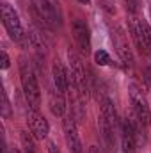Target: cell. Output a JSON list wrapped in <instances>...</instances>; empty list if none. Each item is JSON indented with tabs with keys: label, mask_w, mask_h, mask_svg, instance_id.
I'll use <instances>...</instances> for the list:
<instances>
[{
	"label": "cell",
	"mask_w": 151,
	"mask_h": 153,
	"mask_svg": "<svg viewBox=\"0 0 151 153\" xmlns=\"http://www.w3.org/2000/svg\"><path fill=\"white\" fill-rule=\"evenodd\" d=\"M73 38H75L80 52L87 55L91 52V32H89L87 23L80 18H76L73 22Z\"/></svg>",
	"instance_id": "cell-11"
},
{
	"label": "cell",
	"mask_w": 151,
	"mask_h": 153,
	"mask_svg": "<svg viewBox=\"0 0 151 153\" xmlns=\"http://www.w3.org/2000/svg\"><path fill=\"white\" fill-rule=\"evenodd\" d=\"M52 76H53V87L57 89V93L64 94L70 85V75L66 73V70L59 59H55L52 64Z\"/></svg>",
	"instance_id": "cell-12"
},
{
	"label": "cell",
	"mask_w": 151,
	"mask_h": 153,
	"mask_svg": "<svg viewBox=\"0 0 151 153\" xmlns=\"http://www.w3.org/2000/svg\"><path fill=\"white\" fill-rule=\"evenodd\" d=\"M9 64H11L9 55L2 50V52H0V68H2V70H7V68H9Z\"/></svg>",
	"instance_id": "cell-17"
},
{
	"label": "cell",
	"mask_w": 151,
	"mask_h": 153,
	"mask_svg": "<svg viewBox=\"0 0 151 153\" xmlns=\"http://www.w3.org/2000/svg\"><path fill=\"white\" fill-rule=\"evenodd\" d=\"M30 11H32L34 18L39 22V25H41L43 29L55 30V29L61 27V23H62L59 11H57L55 5H52L48 0H30Z\"/></svg>",
	"instance_id": "cell-2"
},
{
	"label": "cell",
	"mask_w": 151,
	"mask_h": 153,
	"mask_svg": "<svg viewBox=\"0 0 151 153\" xmlns=\"http://www.w3.org/2000/svg\"><path fill=\"white\" fill-rule=\"evenodd\" d=\"M25 114H27V123H29L30 134L36 139H44L50 132V126H48V121L44 119V116L39 112V109H34L32 105H27Z\"/></svg>",
	"instance_id": "cell-8"
},
{
	"label": "cell",
	"mask_w": 151,
	"mask_h": 153,
	"mask_svg": "<svg viewBox=\"0 0 151 153\" xmlns=\"http://www.w3.org/2000/svg\"><path fill=\"white\" fill-rule=\"evenodd\" d=\"M100 134L105 141V146L109 150L114 148V132H115V109H114V103L105 98L103 103H101V111H100Z\"/></svg>",
	"instance_id": "cell-4"
},
{
	"label": "cell",
	"mask_w": 151,
	"mask_h": 153,
	"mask_svg": "<svg viewBox=\"0 0 151 153\" xmlns=\"http://www.w3.org/2000/svg\"><path fill=\"white\" fill-rule=\"evenodd\" d=\"M89 153H101V152H100L98 146H91V148H89Z\"/></svg>",
	"instance_id": "cell-20"
},
{
	"label": "cell",
	"mask_w": 151,
	"mask_h": 153,
	"mask_svg": "<svg viewBox=\"0 0 151 153\" xmlns=\"http://www.w3.org/2000/svg\"><path fill=\"white\" fill-rule=\"evenodd\" d=\"M144 80H146V84L150 85V89H151V70H146V76H144Z\"/></svg>",
	"instance_id": "cell-19"
},
{
	"label": "cell",
	"mask_w": 151,
	"mask_h": 153,
	"mask_svg": "<svg viewBox=\"0 0 151 153\" xmlns=\"http://www.w3.org/2000/svg\"><path fill=\"white\" fill-rule=\"evenodd\" d=\"M21 143L25 146V152H34V139L29 132H21Z\"/></svg>",
	"instance_id": "cell-15"
},
{
	"label": "cell",
	"mask_w": 151,
	"mask_h": 153,
	"mask_svg": "<svg viewBox=\"0 0 151 153\" xmlns=\"http://www.w3.org/2000/svg\"><path fill=\"white\" fill-rule=\"evenodd\" d=\"M78 2H80V4H89L91 0H78Z\"/></svg>",
	"instance_id": "cell-21"
},
{
	"label": "cell",
	"mask_w": 151,
	"mask_h": 153,
	"mask_svg": "<svg viewBox=\"0 0 151 153\" xmlns=\"http://www.w3.org/2000/svg\"><path fill=\"white\" fill-rule=\"evenodd\" d=\"M64 94L57 93V89H53L50 93V111L53 116H64V111H66V103H64Z\"/></svg>",
	"instance_id": "cell-13"
},
{
	"label": "cell",
	"mask_w": 151,
	"mask_h": 153,
	"mask_svg": "<svg viewBox=\"0 0 151 153\" xmlns=\"http://www.w3.org/2000/svg\"><path fill=\"white\" fill-rule=\"evenodd\" d=\"M20 82H21V89H23V94L27 98V103L32 105L34 109H39V105H41L39 84L30 62L25 57L20 59Z\"/></svg>",
	"instance_id": "cell-1"
},
{
	"label": "cell",
	"mask_w": 151,
	"mask_h": 153,
	"mask_svg": "<svg viewBox=\"0 0 151 153\" xmlns=\"http://www.w3.org/2000/svg\"><path fill=\"white\" fill-rule=\"evenodd\" d=\"M25 153H36V152H25Z\"/></svg>",
	"instance_id": "cell-22"
},
{
	"label": "cell",
	"mask_w": 151,
	"mask_h": 153,
	"mask_svg": "<svg viewBox=\"0 0 151 153\" xmlns=\"http://www.w3.org/2000/svg\"><path fill=\"white\" fill-rule=\"evenodd\" d=\"M139 126H144L139 119H137V123L133 119H128V117L123 121V125H121V146H123V153H135Z\"/></svg>",
	"instance_id": "cell-7"
},
{
	"label": "cell",
	"mask_w": 151,
	"mask_h": 153,
	"mask_svg": "<svg viewBox=\"0 0 151 153\" xmlns=\"http://www.w3.org/2000/svg\"><path fill=\"white\" fill-rule=\"evenodd\" d=\"M2 22H4V27H5L7 34L11 36V39H14V41H23L25 32H23L20 16H18V13L14 11V7H11L7 2L2 4Z\"/></svg>",
	"instance_id": "cell-6"
},
{
	"label": "cell",
	"mask_w": 151,
	"mask_h": 153,
	"mask_svg": "<svg viewBox=\"0 0 151 153\" xmlns=\"http://www.w3.org/2000/svg\"><path fill=\"white\" fill-rule=\"evenodd\" d=\"M48 153H61L55 143H48Z\"/></svg>",
	"instance_id": "cell-18"
},
{
	"label": "cell",
	"mask_w": 151,
	"mask_h": 153,
	"mask_svg": "<svg viewBox=\"0 0 151 153\" xmlns=\"http://www.w3.org/2000/svg\"><path fill=\"white\" fill-rule=\"evenodd\" d=\"M128 93H130V102H132L135 117H137L144 126H148L150 121H151V111H150V105H148V100H146L142 89H141L137 84H130Z\"/></svg>",
	"instance_id": "cell-5"
},
{
	"label": "cell",
	"mask_w": 151,
	"mask_h": 153,
	"mask_svg": "<svg viewBox=\"0 0 151 153\" xmlns=\"http://www.w3.org/2000/svg\"><path fill=\"white\" fill-rule=\"evenodd\" d=\"M94 62H96L98 66H109V64H110V55H109L105 50H98V52L94 53Z\"/></svg>",
	"instance_id": "cell-14"
},
{
	"label": "cell",
	"mask_w": 151,
	"mask_h": 153,
	"mask_svg": "<svg viewBox=\"0 0 151 153\" xmlns=\"http://www.w3.org/2000/svg\"><path fill=\"white\" fill-rule=\"evenodd\" d=\"M62 128H64V139H66V144H68L70 152L71 153H82V141H80V137H78L76 119L71 112L64 117Z\"/></svg>",
	"instance_id": "cell-9"
},
{
	"label": "cell",
	"mask_w": 151,
	"mask_h": 153,
	"mask_svg": "<svg viewBox=\"0 0 151 153\" xmlns=\"http://www.w3.org/2000/svg\"><path fill=\"white\" fill-rule=\"evenodd\" d=\"M68 61H70V82H71L73 89L78 93V96L85 100L87 93H89V85H87V76H85L82 59L75 50L70 48L68 50Z\"/></svg>",
	"instance_id": "cell-3"
},
{
	"label": "cell",
	"mask_w": 151,
	"mask_h": 153,
	"mask_svg": "<svg viewBox=\"0 0 151 153\" xmlns=\"http://www.w3.org/2000/svg\"><path fill=\"white\" fill-rule=\"evenodd\" d=\"M112 41H114V46H115V52H117L121 62L126 68H132L133 66V53H132V48L128 45V39H126L124 32L121 29H115L112 32Z\"/></svg>",
	"instance_id": "cell-10"
},
{
	"label": "cell",
	"mask_w": 151,
	"mask_h": 153,
	"mask_svg": "<svg viewBox=\"0 0 151 153\" xmlns=\"http://www.w3.org/2000/svg\"><path fill=\"white\" fill-rule=\"evenodd\" d=\"M0 96H2V116L7 117L11 114V105H9V100H7V94L4 89H0Z\"/></svg>",
	"instance_id": "cell-16"
}]
</instances>
